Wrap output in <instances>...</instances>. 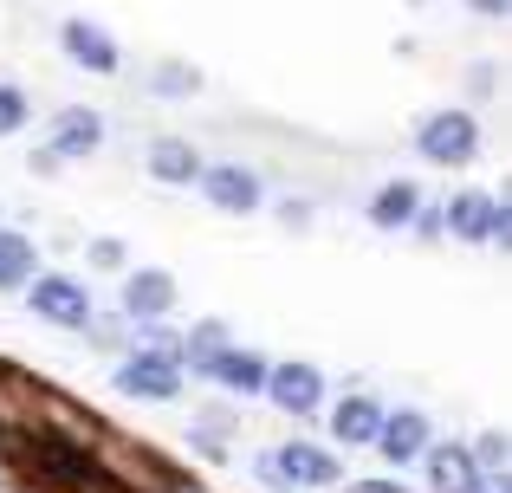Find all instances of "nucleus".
<instances>
[{"mask_svg": "<svg viewBox=\"0 0 512 493\" xmlns=\"http://www.w3.org/2000/svg\"><path fill=\"white\" fill-rule=\"evenodd\" d=\"M493 78H500V65H474V72H467V85H474V98H493Z\"/></svg>", "mask_w": 512, "mask_h": 493, "instance_id": "obj_24", "label": "nucleus"}, {"mask_svg": "<svg viewBox=\"0 0 512 493\" xmlns=\"http://www.w3.org/2000/svg\"><path fill=\"white\" fill-rule=\"evenodd\" d=\"M150 91H156V98H169V104L195 98V91H201V65H188V59H163V65H150Z\"/></svg>", "mask_w": 512, "mask_h": 493, "instance_id": "obj_20", "label": "nucleus"}, {"mask_svg": "<svg viewBox=\"0 0 512 493\" xmlns=\"http://www.w3.org/2000/svg\"><path fill=\"white\" fill-rule=\"evenodd\" d=\"M260 474L273 487H338L344 481V461L331 455L325 442H286L260 461Z\"/></svg>", "mask_w": 512, "mask_h": 493, "instance_id": "obj_4", "label": "nucleus"}, {"mask_svg": "<svg viewBox=\"0 0 512 493\" xmlns=\"http://www.w3.org/2000/svg\"><path fill=\"white\" fill-rule=\"evenodd\" d=\"M376 429H383V403L376 396H344V403H331V442L338 448H370Z\"/></svg>", "mask_w": 512, "mask_h": 493, "instance_id": "obj_13", "label": "nucleus"}, {"mask_svg": "<svg viewBox=\"0 0 512 493\" xmlns=\"http://www.w3.org/2000/svg\"><path fill=\"white\" fill-rule=\"evenodd\" d=\"M111 383H117V396H130V403H175V396H182V370L150 364V357H124Z\"/></svg>", "mask_w": 512, "mask_h": 493, "instance_id": "obj_10", "label": "nucleus"}, {"mask_svg": "<svg viewBox=\"0 0 512 493\" xmlns=\"http://www.w3.org/2000/svg\"><path fill=\"white\" fill-rule=\"evenodd\" d=\"M175 493H195V487H175Z\"/></svg>", "mask_w": 512, "mask_h": 493, "instance_id": "obj_29", "label": "nucleus"}, {"mask_svg": "<svg viewBox=\"0 0 512 493\" xmlns=\"http://www.w3.org/2000/svg\"><path fill=\"white\" fill-rule=\"evenodd\" d=\"M415 7H422V0H415Z\"/></svg>", "mask_w": 512, "mask_h": 493, "instance_id": "obj_30", "label": "nucleus"}, {"mask_svg": "<svg viewBox=\"0 0 512 493\" xmlns=\"http://www.w3.org/2000/svg\"><path fill=\"white\" fill-rule=\"evenodd\" d=\"M104 150V117L91 111V104H65V111H52L46 124V156L52 163H85V156Z\"/></svg>", "mask_w": 512, "mask_h": 493, "instance_id": "obj_6", "label": "nucleus"}, {"mask_svg": "<svg viewBox=\"0 0 512 493\" xmlns=\"http://www.w3.org/2000/svg\"><path fill=\"white\" fill-rule=\"evenodd\" d=\"M415 156L435 169H467L480 156V117L448 104V111H428L422 130H415Z\"/></svg>", "mask_w": 512, "mask_h": 493, "instance_id": "obj_1", "label": "nucleus"}, {"mask_svg": "<svg viewBox=\"0 0 512 493\" xmlns=\"http://www.w3.org/2000/svg\"><path fill=\"white\" fill-rule=\"evenodd\" d=\"M422 468H428V487L435 493H474L480 481H487V474L474 468V448L467 442H428Z\"/></svg>", "mask_w": 512, "mask_h": 493, "instance_id": "obj_11", "label": "nucleus"}, {"mask_svg": "<svg viewBox=\"0 0 512 493\" xmlns=\"http://www.w3.org/2000/svg\"><path fill=\"white\" fill-rule=\"evenodd\" d=\"M130 357H150V364H175L182 370V338L156 318V325H130Z\"/></svg>", "mask_w": 512, "mask_h": 493, "instance_id": "obj_19", "label": "nucleus"}, {"mask_svg": "<svg viewBox=\"0 0 512 493\" xmlns=\"http://www.w3.org/2000/svg\"><path fill=\"white\" fill-rule=\"evenodd\" d=\"M227 344H234V331H227L221 318H201V325H195V331H188V338H182V364H188V370H195V377H201V370H208L214 357L227 351Z\"/></svg>", "mask_w": 512, "mask_h": 493, "instance_id": "obj_18", "label": "nucleus"}, {"mask_svg": "<svg viewBox=\"0 0 512 493\" xmlns=\"http://www.w3.org/2000/svg\"><path fill=\"white\" fill-rule=\"evenodd\" d=\"M169 312H175V273H163V266L124 273V292H117V318L124 325H156Z\"/></svg>", "mask_w": 512, "mask_h": 493, "instance_id": "obj_7", "label": "nucleus"}, {"mask_svg": "<svg viewBox=\"0 0 512 493\" xmlns=\"http://www.w3.org/2000/svg\"><path fill=\"white\" fill-rule=\"evenodd\" d=\"M143 163H150L156 182L188 189V182H195V169H201V150H195V143H182V137H156L150 150H143Z\"/></svg>", "mask_w": 512, "mask_h": 493, "instance_id": "obj_16", "label": "nucleus"}, {"mask_svg": "<svg viewBox=\"0 0 512 493\" xmlns=\"http://www.w3.org/2000/svg\"><path fill=\"white\" fill-rule=\"evenodd\" d=\"M26 117H33V104H26L20 85H0V137H13V130H26Z\"/></svg>", "mask_w": 512, "mask_h": 493, "instance_id": "obj_22", "label": "nucleus"}, {"mask_svg": "<svg viewBox=\"0 0 512 493\" xmlns=\"http://www.w3.org/2000/svg\"><path fill=\"white\" fill-rule=\"evenodd\" d=\"M85 260L98 266V273H124L130 253H124V241H111V234H104V241H91V247H85Z\"/></svg>", "mask_w": 512, "mask_h": 493, "instance_id": "obj_23", "label": "nucleus"}, {"mask_svg": "<svg viewBox=\"0 0 512 493\" xmlns=\"http://www.w3.org/2000/svg\"><path fill=\"white\" fill-rule=\"evenodd\" d=\"M266 403L279 409V416H318L325 409V370L305 364V357H292V364H266Z\"/></svg>", "mask_w": 512, "mask_h": 493, "instance_id": "obj_5", "label": "nucleus"}, {"mask_svg": "<svg viewBox=\"0 0 512 493\" xmlns=\"http://www.w3.org/2000/svg\"><path fill=\"white\" fill-rule=\"evenodd\" d=\"M467 7H474V13H487V20H506V13H512V0H467Z\"/></svg>", "mask_w": 512, "mask_h": 493, "instance_id": "obj_26", "label": "nucleus"}, {"mask_svg": "<svg viewBox=\"0 0 512 493\" xmlns=\"http://www.w3.org/2000/svg\"><path fill=\"white\" fill-rule=\"evenodd\" d=\"M350 493H396V487H389V481H357Z\"/></svg>", "mask_w": 512, "mask_h": 493, "instance_id": "obj_28", "label": "nucleus"}, {"mask_svg": "<svg viewBox=\"0 0 512 493\" xmlns=\"http://www.w3.org/2000/svg\"><path fill=\"white\" fill-rule=\"evenodd\" d=\"M428 442H435V429H428L422 409H383V429H376V455L389 461V468H409V461L428 455Z\"/></svg>", "mask_w": 512, "mask_h": 493, "instance_id": "obj_9", "label": "nucleus"}, {"mask_svg": "<svg viewBox=\"0 0 512 493\" xmlns=\"http://www.w3.org/2000/svg\"><path fill=\"white\" fill-rule=\"evenodd\" d=\"M467 448H474V468L487 474V481H493V474H506V461H512V442H506L500 429H487L480 442H467Z\"/></svg>", "mask_w": 512, "mask_h": 493, "instance_id": "obj_21", "label": "nucleus"}, {"mask_svg": "<svg viewBox=\"0 0 512 493\" xmlns=\"http://www.w3.org/2000/svg\"><path fill=\"white\" fill-rule=\"evenodd\" d=\"M493 202H500L493 189H461V195L448 202V215H441V228H454L461 241L487 247V228H493Z\"/></svg>", "mask_w": 512, "mask_h": 493, "instance_id": "obj_15", "label": "nucleus"}, {"mask_svg": "<svg viewBox=\"0 0 512 493\" xmlns=\"http://www.w3.org/2000/svg\"><path fill=\"white\" fill-rule=\"evenodd\" d=\"M195 189H201V202H208L214 215H234V221H247V215L266 208V182L253 176L247 163H201Z\"/></svg>", "mask_w": 512, "mask_h": 493, "instance_id": "obj_3", "label": "nucleus"}, {"mask_svg": "<svg viewBox=\"0 0 512 493\" xmlns=\"http://www.w3.org/2000/svg\"><path fill=\"white\" fill-rule=\"evenodd\" d=\"M279 221H286V228H305V221H312V208H305V202H286V208H279Z\"/></svg>", "mask_w": 512, "mask_h": 493, "instance_id": "obj_25", "label": "nucleus"}, {"mask_svg": "<svg viewBox=\"0 0 512 493\" xmlns=\"http://www.w3.org/2000/svg\"><path fill=\"white\" fill-rule=\"evenodd\" d=\"M39 273V247L20 228H0V292H20Z\"/></svg>", "mask_w": 512, "mask_h": 493, "instance_id": "obj_17", "label": "nucleus"}, {"mask_svg": "<svg viewBox=\"0 0 512 493\" xmlns=\"http://www.w3.org/2000/svg\"><path fill=\"white\" fill-rule=\"evenodd\" d=\"M415 215H422V189L415 182H383L370 195V228H383V234H409Z\"/></svg>", "mask_w": 512, "mask_h": 493, "instance_id": "obj_14", "label": "nucleus"}, {"mask_svg": "<svg viewBox=\"0 0 512 493\" xmlns=\"http://www.w3.org/2000/svg\"><path fill=\"white\" fill-rule=\"evenodd\" d=\"M201 383H221V390H234V396H260L266 390V357L247 351V344H227V351L201 370Z\"/></svg>", "mask_w": 512, "mask_h": 493, "instance_id": "obj_12", "label": "nucleus"}, {"mask_svg": "<svg viewBox=\"0 0 512 493\" xmlns=\"http://www.w3.org/2000/svg\"><path fill=\"white\" fill-rule=\"evenodd\" d=\"M59 52L78 65V72H91V78H111L117 65H124V52H117L111 26H98V20H78V13L59 26Z\"/></svg>", "mask_w": 512, "mask_h": 493, "instance_id": "obj_8", "label": "nucleus"}, {"mask_svg": "<svg viewBox=\"0 0 512 493\" xmlns=\"http://www.w3.org/2000/svg\"><path fill=\"white\" fill-rule=\"evenodd\" d=\"M474 493H512V487H506V474H493V481H480Z\"/></svg>", "mask_w": 512, "mask_h": 493, "instance_id": "obj_27", "label": "nucleus"}, {"mask_svg": "<svg viewBox=\"0 0 512 493\" xmlns=\"http://www.w3.org/2000/svg\"><path fill=\"white\" fill-rule=\"evenodd\" d=\"M20 292H26V312L46 318V325H59V331H85L91 318H98L91 286H85V279H72V273H33Z\"/></svg>", "mask_w": 512, "mask_h": 493, "instance_id": "obj_2", "label": "nucleus"}]
</instances>
